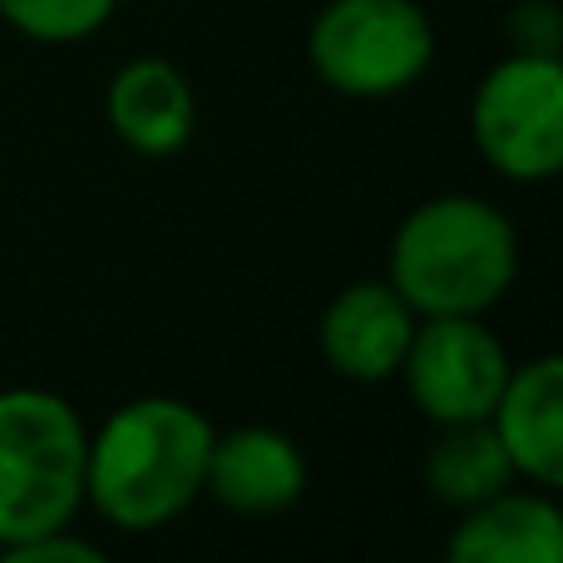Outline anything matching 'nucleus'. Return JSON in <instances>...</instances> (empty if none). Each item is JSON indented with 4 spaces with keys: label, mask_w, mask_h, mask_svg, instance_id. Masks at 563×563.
Here are the masks:
<instances>
[{
    "label": "nucleus",
    "mask_w": 563,
    "mask_h": 563,
    "mask_svg": "<svg viewBox=\"0 0 563 563\" xmlns=\"http://www.w3.org/2000/svg\"><path fill=\"white\" fill-rule=\"evenodd\" d=\"M213 420L184 396L114 406L85 450V505L119 534H158L203 499Z\"/></svg>",
    "instance_id": "obj_1"
},
{
    "label": "nucleus",
    "mask_w": 563,
    "mask_h": 563,
    "mask_svg": "<svg viewBox=\"0 0 563 563\" xmlns=\"http://www.w3.org/2000/svg\"><path fill=\"white\" fill-rule=\"evenodd\" d=\"M515 277V223L475 194H440L410 208L386 253V282L416 317H485Z\"/></svg>",
    "instance_id": "obj_2"
},
{
    "label": "nucleus",
    "mask_w": 563,
    "mask_h": 563,
    "mask_svg": "<svg viewBox=\"0 0 563 563\" xmlns=\"http://www.w3.org/2000/svg\"><path fill=\"white\" fill-rule=\"evenodd\" d=\"M89 430L59 390H0V554L55 529H75L85 509Z\"/></svg>",
    "instance_id": "obj_3"
},
{
    "label": "nucleus",
    "mask_w": 563,
    "mask_h": 563,
    "mask_svg": "<svg viewBox=\"0 0 563 563\" xmlns=\"http://www.w3.org/2000/svg\"><path fill=\"white\" fill-rule=\"evenodd\" d=\"M307 65L341 99H396L435 65V25L416 0H327L307 30Z\"/></svg>",
    "instance_id": "obj_4"
},
{
    "label": "nucleus",
    "mask_w": 563,
    "mask_h": 563,
    "mask_svg": "<svg viewBox=\"0 0 563 563\" xmlns=\"http://www.w3.org/2000/svg\"><path fill=\"white\" fill-rule=\"evenodd\" d=\"M470 139L509 184H549L563 168V65L559 55L515 49L470 99Z\"/></svg>",
    "instance_id": "obj_5"
},
{
    "label": "nucleus",
    "mask_w": 563,
    "mask_h": 563,
    "mask_svg": "<svg viewBox=\"0 0 563 563\" xmlns=\"http://www.w3.org/2000/svg\"><path fill=\"white\" fill-rule=\"evenodd\" d=\"M509 351L485 317H420L396 376L430 426L489 420L499 390L509 380Z\"/></svg>",
    "instance_id": "obj_6"
},
{
    "label": "nucleus",
    "mask_w": 563,
    "mask_h": 563,
    "mask_svg": "<svg viewBox=\"0 0 563 563\" xmlns=\"http://www.w3.org/2000/svg\"><path fill=\"white\" fill-rule=\"evenodd\" d=\"M416 321L420 317L406 307V297L386 277H361V282H346L327 301V311L317 321V346L341 380L380 386L406 361Z\"/></svg>",
    "instance_id": "obj_7"
},
{
    "label": "nucleus",
    "mask_w": 563,
    "mask_h": 563,
    "mask_svg": "<svg viewBox=\"0 0 563 563\" xmlns=\"http://www.w3.org/2000/svg\"><path fill=\"white\" fill-rule=\"evenodd\" d=\"M203 495H213L238 519L282 515L307 495V455L277 426L218 430L213 450H208Z\"/></svg>",
    "instance_id": "obj_8"
},
{
    "label": "nucleus",
    "mask_w": 563,
    "mask_h": 563,
    "mask_svg": "<svg viewBox=\"0 0 563 563\" xmlns=\"http://www.w3.org/2000/svg\"><path fill=\"white\" fill-rule=\"evenodd\" d=\"M499 445L519 479L539 489L563 485V356H544L509 366V380L489 410Z\"/></svg>",
    "instance_id": "obj_9"
},
{
    "label": "nucleus",
    "mask_w": 563,
    "mask_h": 563,
    "mask_svg": "<svg viewBox=\"0 0 563 563\" xmlns=\"http://www.w3.org/2000/svg\"><path fill=\"white\" fill-rule=\"evenodd\" d=\"M104 119L124 148L144 158H168L194 139L198 95L178 65L158 55H139L114 69L104 95Z\"/></svg>",
    "instance_id": "obj_10"
},
{
    "label": "nucleus",
    "mask_w": 563,
    "mask_h": 563,
    "mask_svg": "<svg viewBox=\"0 0 563 563\" xmlns=\"http://www.w3.org/2000/svg\"><path fill=\"white\" fill-rule=\"evenodd\" d=\"M445 554L455 563H563V509L515 485L460 509Z\"/></svg>",
    "instance_id": "obj_11"
},
{
    "label": "nucleus",
    "mask_w": 563,
    "mask_h": 563,
    "mask_svg": "<svg viewBox=\"0 0 563 563\" xmlns=\"http://www.w3.org/2000/svg\"><path fill=\"white\" fill-rule=\"evenodd\" d=\"M515 465H509L505 445H499L489 420H465V426H440V440L426 455V485L440 505L470 509L479 499L499 495L515 485Z\"/></svg>",
    "instance_id": "obj_12"
},
{
    "label": "nucleus",
    "mask_w": 563,
    "mask_h": 563,
    "mask_svg": "<svg viewBox=\"0 0 563 563\" xmlns=\"http://www.w3.org/2000/svg\"><path fill=\"white\" fill-rule=\"evenodd\" d=\"M124 0H0V20L40 45H75L114 20Z\"/></svg>",
    "instance_id": "obj_13"
},
{
    "label": "nucleus",
    "mask_w": 563,
    "mask_h": 563,
    "mask_svg": "<svg viewBox=\"0 0 563 563\" xmlns=\"http://www.w3.org/2000/svg\"><path fill=\"white\" fill-rule=\"evenodd\" d=\"M509 35L515 49H534V55H559L563 45V15L554 0H519L509 10Z\"/></svg>",
    "instance_id": "obj_14"
},
{
    "label": "nucleus",
    "mask_w": 563,
    "mask_h": 563,
    "mask_svg": "<svg viewBox=\"0 0 563 563\" xmlns=\"http://www.w3.org/2000/svg\"><path fill=\"white\" fill-rule=\"evenodd\" d=\"M5 563H99V554L89 539H75L69 529H55V534H40V539H25L15 544L10 554H0Z\"/></svg>",
    "instance_id": "obj_15"
}]
</instances>
